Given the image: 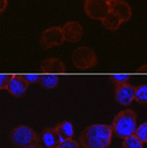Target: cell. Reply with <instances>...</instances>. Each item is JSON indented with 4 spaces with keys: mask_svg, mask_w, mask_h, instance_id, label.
<instances>
[{
    "mask_svg": "<svg viewBox=\"0 0 147 148\" xmlns=\"http://www.w3.org/2000/svg\"><path fill=\"white\" fill-rule=\"evenodd\" d=\"M113 136L112 127L96 123L87 127L81 134L80 141L84 148H107Z\"/></svg>",
    "mask_w": 147,
    "mask_h": 148,
    "instance_id": "6da1fadb",
    "label": "cell"
},
{
    "mask_svg": "<svg viewBox=\"0 0 147 148\" xmlns=\"http://www.w3.org/2000/svg\"><path fill=\"white\" fill-rule=\"evenodd\" d=\"M137 116L132 110H124L119 112L113 120L112 130L120 138L133 135L137 128Z\"/></svg>",
    "mask_w": 147,
    "mask_h": 148,
    "instance_id": "7a4b0ae2",
    "label": "cell"
},
{
    "mask_svg": "<svg viewBox=\"0 0 147 148\" xmlns=\"http://www.w3.org/2000/svg\"><path fill=\"white\" fill-rule=\"evenodd\" d=\"M10 142L16 148H26L30 145H36L39 143V136L32 128L28 126L15 127L9 135Z\"/></svg>",
    "mask_w": 147,
    "mask_h": 148,
    "instance_id": "3957f363",
    "label": "cell"
},
{
    "mask_svg": "<svg viewBox=\"0 0 147 148\" xmlns=\"http://www.w3.org/2000/svg\"><path fill=\"white\" fill-rule=\"evenodd\" d=\"M72 62L74 67L81 70H87L96 67L98 62L96 52L89 46H80L72 54Z\"/></svg>",
    "mask_w": 147,
    "mask_h": 148,
    "instance_id": "277c9868",
    "label": "cell"
},
{
    "mask_svg": "<svg viewBox=\"0 0 147 148\" xmlns=\"http://www.w3.org/2000/svg\"><path fill=\"white\" fill-rule=\"evenodd\" d=\"M110 11L107 0H85V12L91 19H102Z\"/></svg>",
    "mask_w": 147,
    "mask_h": 148,
    "instance_id": "5b68a950",
    "label": "cell"
},
{
    "mask_svg": "<svg viewBox=\"0 0 147 148\" xmlns=\"http://www.w3.org/2000/svg\"><path fill=\"white\" fill-rule=\"evenodd\" d=\"M65 42L63 29L60 27H51L45 29L40 38L41 46L45 49L59 46Z\"/></svg>",
    "mask_w": 147,
    "mask_h": 148,
    "instance_id": "8992f818",
    "label": "cell"
},
{
    "mask_svg": "<svg viewBox=\"0 0 147 148\" xmlns=\"http://www.w3.org/2000/svg\"><path fill=\"white\" fill-rule=\"evenodd\" d=\"M134 92L135 87L130 85L128 83L117 85L115 89V100L120 105H130L134 101Z\"/></svg>",
    "mask_w": 147,
    "mask_h": 148,
    "instance_id": "52a82bcc",
    "label": "cell"
},
{
    "mask_svg": "<svg viewBox=\"0 0 147 148\" xmlns=\"http://www.w3.org/2000/svg\"><path fill=\"white\" fill-rule=\"evenodd\" d=\"M61 29H63V38L66 42L76 43L83 37V27L81 26L80 23L75 21H70L66 23L63 27H61Z\"/></svg>",
    "mask_w": 147,
    "mask_h": 148,
    "instance_id": "ba28073f",
    "label": "cell"
},
{
    "mask_svg": "<svg viewBox=\"0 0 147 148\" xmlns=\"http://www.w3.org/2000/svg\"><path fill=\"white\" fill-rule=\"evenodd\" d=\"M28 85L29 84L25 81L23 75H11V78L8 83L7 90L12 96L21 98L26 93Z\"/></svg>",
    "mask_w": 147,
    "mask_h": 148,
    "instance_id": "9c48e42d",
    "label": "cell"
},
{
    "mask_svg": "<svg viewBox=\"0 0 147 148\" xmlns=\"http://www.w3.org/2000/svg\"><path fill=\"white\" fill-rule=\"evenodd\" d=\"M111 11L115 13L119 18L122 19V23L128 22L129 19L132 17V10L124 0H116L111 3Z\"/></svg>",
    "mask_w": 147,
    "mask_h": 148,
    "instance_id": "30bf717a",
    "label": "cell"
},
{
    "mask_svg": "<svg viewBox=\"0 0 147 148\" xmlns=\"http://www.w3.org/2000/svg\"><path fill=\"white\" fill-rule=\"evenodd\" d=\"M41 71L46 73H63L66 66L59 58H47L41 63Z\"/></svg>",
    "mask_w": 147,
    "mask_h": 148,
    "instance_id": "8fae6325",
    "label": "cell"
},
{
    "mask_svg": "<svg viewBox=\"0 0 147 148\" xmlns=\"http://www.w3.org/2000/svg\"><path fill=\"white\" fill-rule=\"evenodd\" d=\"M42 142L47 148H57L59 143L61 142V138L57 133L55 127L54 128H47L43 131L42 134Z\"/></svg>",
    "mask_w": 147,
    "mask_h": 148,
    "instance_id": "7c38bea8",
    "label": "cell"
},
{
    "mask_svg": "<svg viewBox=\"0 0 147 148\" xmlns=\"http://www.w3.org/2000/svg\"><path fill=\"white\" fill-rule=\"evenodd\" d=\"M57 133L61 138V141H66V140H70L74 136V127L72 122L65 120V121L59 122L58 125L55 127Z\"/></svg>",
    "mask_w": 147,
    "mask_h": 148,
    "instance_id": "4fadbf2b",
    "label": "cell"
},
{
    "mask_svg": "<svg viewBox=\"0 0 147 148\" xmlns=\"http://www.w3.org/2000/svg\"><path fill=\"white\" fill-rule=\"evenodd\" d=\"M100 21H101L103 26L105 27L106 29L111 30V31H116L118 28H120V26H122V19L119 18L117 15L115 14V13H113L112 11L109 12V13H107L102 19H100Z\"/></svg>",
    "mask_w": 147,
    "mask_h": 148,
    "instance_id": "5bb4252c",
    "label": "cell"
},
{
    "mask_svg": "<svg viewBox=\"0 0 147 148\" xmlns=\"http://www.w3.org/2000/svg\"><path fill=\"white\" fill-rule=\"evenodd\" d=\"M39 83L45 89H54L59 84V76L57 75H40Z\"/></svg>",
    "mask_w": 147,
    "mask_h": 148,
    "instance_id": "9a60e30c",
    "label": "cell"
},
{
    "mask_svg": "<svg viewBox=\"0 0 147 148\" xmlns=\"http://www.w3.org/2000/svg\"><path fill=\"white\" fill-rule=\"evenodd\" d=\"M134 100L140 104H147V85L143 84L135 87Z\"/></svg>",
    "mask_w": 147,
    "mask_h": 148,
    "instance_id": "2e32d148",
    "label": "cell"
},
{
    "mask_svg": "<svg viewBox=\"0 0 147 148\" xmlns=\"http://www.w3.org/2000/svg\"><path fill=\"white\" fill-rule=\"evenodd\" d=\"M144 144L137 138L135 134L124 138L122 142V148H143Z\"/></svg>",
    "mask_w": 147,
    "mask_h": 148,
    "instance_id": "e0dca14e",
    "label": "cell"
},
{
    "mask_svg": "<svg viewBox=\"0 0 147 148\" xmlns=\"http://www.w3.org/2000/svg\"><path fill=\"white\" fill-rule=\"evenodd\" d=\"M134 134L143 144L147 143V121L141 123L140 126L136 128V131Z\"/></svg>",
    "mask_w": 147,
    "mask_h": 148,
    "instance_id": "ac0fdd59",
    "label": "cell"
},
{
    "mask_svg": "<svg viewBox=\"0 0 147 148\" xmlns=\"http://www.w3.org/2000/svg\"><path fill=\"white\" fill-rule=\"evenodd\" d=\"M111 79L117 86V85H122V84L128 83L129 79H130V76L129 75H124V74H117V75H112Z\"/></svg>",
    "mask_w": 147,
    "mask_h": 148,
    "instance_id": "d6986e66",
    "label": "cell"
},
{
    "mask_svg": "<svg viewBox=\"0 0 147 148\" xmlns=\"http://www.w3.org/2000/svg\"><path fill=\"white\" fill-rule=\"evenodd\" d=\"M57 148H81L80 144L76 141H74L73 138L70 140H66V141H61L57 146Z\"/></svg>",
    "mask_w": 147,
    "mask_h": 148,
    "instance_id": "ffe728a7",
    "label": "cell"
},
{
    "mask_svg": "<svg viewBox=\"0 0 147 148\" xmlns=\"http://www.w3.org/2000/svg\"><path fill=\"white\" fill-rule=\"evenodd\" d=\"M23 76L28 84L39 83V81H40V75H37V74H27V75H23Z\"/></svg>",
    "mask_w": 147,
    "mask_h": 148,
    "instance_id": "44dd1931",
    "label": "cell"
},
{
    "mask_svg": "<svg viewBox=\"0 0 147 148\" xmlns=\"http://www.w3.org/2000/svg\"><path fill=\"white\" fill-rule=\"evenodd\" d=\"M10 78H11V75H0V90L7 89Z\"/></svg>",
    "mask_w": 147,
    "mask_h": 148,
    "instance_id": "7402d4cb",
    "label": "cell"
},
{
    "mask_svg": "<svg viewBox=\"0 0 147 148\" xmlns=\"http://www.w3.org/2000/svg\"><path fill=\"white\" fill-rule=\"evenodd\" d=\"M8 7V0H0V14L7 9Z\"/></svg>",
    "mask_w": 147,
    "mask_h": 148,
    "instance_id": "603a6c76",
    "label": "cell"
},
{
    "mask_svg": "<svg viewBox=\"0 0 147 148\" xmlns=\"http://www.w3.org/2000/svg\"><path fill=\"white\" fill-rule=\"evenodd\" d=\"M137 73L141 74H147V64H144L142 67H140L137 69Z\"/></svg>",
    "mask_w": 147,
    "mask_h": 148,
    "instance_id": "cb8c5ba5",
    "label": "cell"
},
{
    "mask_svg": "<svg viewBox=\"0 0 147 148\" xmlns=\"http://www.w3.org/2000/svg\"><path fill=\"white\" fill-rule=\"evenodd\" d=\"M26 148H42V147H40L38 144H36V145H30V146H28V147H26Z\"/></svg>",
    "mask_w": 147,
    "mask_h": 148,
    "instance_id": "d4e9b609",
    "label": "cell"
},
{
    "mask_svg": "<svg viewBox=\"0 0 147 148\" xmlns=\"http://www.w3.org/2000/svg\"><path fill=\"white\" fill-rule=\"evenodd\" d=\"M107 1H109L110 3H112V2H114V1H116V0H107Z\"/></svg>",
    "mask_w": 147,
    "mask_h": 148,
    "instance_id": "484cf974",
    "label": "cell"
}]
</instances>
